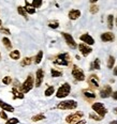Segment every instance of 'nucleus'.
Masks as SVG:
<instances>
[{
    "label": "nucleus",
    "instance_id": "obj_44",
    "mask_svg": "<svg viewBox=\"0 0 117 124\" xmlns=\"http://www.w3.org/2000/svg\"><path fill=\"white\" fill-rule=\"evenodd\" d=\"M90 2H91V3L93 4V3H96V2H97V0H91V1H90Z\"/></svg>",
    "mask_w": 117,
    "mask_h": 124
},
{
    "label": "nucleus",
    "instance_id": "obj_6",
    "mask_svg": "<svg viewBox=\"0 0 117 124\" xmlns=\"http://www.w3.org/2000/svg\"><path fill=\"white\" fill-rule=\"evenodd\" d=\"M84 117V113L82 111H76V112H73L71 115H69L68 117L66 118V122L69 123V124H75L77 122H80L82 120V118Z\"/></svg>",
    "mask_w": 117,
    "mask_h": 124
},
{
    "label": "nucleus",
    "instance_id": "obj_22",
    "mask_svg": "<svg viewBox=\"0 0 117 124\" xmlns=\"http://www.w3.org/2000/svg\"><path fill=\"white\" fill-rule=\"evenodd\" d=\"M33 59L31 58V57H26V58H24L23 60H20V65L22 66H27V65H30L31 63H32Z\"/></svg>",
    "mask_w": 117,
    "mask_h": 124
},
{
    "label": "nucleus",
    "instance_id": "obj_16",
    "mask_svg": "<svg viewBox=\"0 0 117 124\" xmlns=\"http://www.w3.org/2000/svg\"><path fill=\"white\" fill-rule=\"evenodd\" d=\"M11 93L13 94V99L14 100H16V99H19V100H23L25 97V95H24V93H23L20 90L18 89H16V88H12V90H11Z\"/></svg>",
    "mask_w": 117,
    "mask_h": 124
},
{
    "label": "nucleus",
    "instance_id": "obj_43",
    "mask_svg": "<svg viewBox=\"0 0 117 124\" xmlns=\"http://www.w3.org/2000/svg\"><path fill=\"white\" fill-rule=\"evenodd\" d=\"M110 124H117V120H114V121H112V122H110Z\"/></svg>",
    "mask_w": 117,
    "mask_h": 124
},
{
    "label": "nucleus",
    "instance_id": "obj_7",
    "mask_svg": "<svg viewBox=\"0 0 117 124\" xmlns=\"http://www.w3.org/2000/svg\"><path fill=\"white\" fill-rule=\"evenodd\" d=\"M72 76L74 77L75 80L77 81H84L85 80V74L79 66L73 65L72 66Z\"/></svg>",
    "mask_w": 117,
    "mask_h": 124
},
{
    "label": "nucleus",
    "instance_id": "obj_32",
    "mask_svg": "<svg viewBox=\"0 0 117 124\" xmlns=\"http://www.w3.org/2000/svg\"><path fill=\"white\" fill-rule=\"evenodd\" d=\"M48 27L52 28V29H57L59 27V23L57 20H54V22H49L48 23Z\"/></svg>",
    "mask_w": 117,
    "mask_h": 124
},
{
    "label": "nucleus",
    "instance_id": "obj_47",
    "mask_svg": "<svg viewBox=\"0 0 117 124\" xmlns=\"http://www.w3.org/2000/svg\"><path fill=\"white\" fill-rule=\"evenodd\" d=\"M116 26H117V18H116Z\"/></svg>",
    "mask_w": 117,
    "mask_h": 124
},
{
    "label": "nucleus",
    "instance_id": "obj_2",
    "mask_svg": "<svg viewBox=\"0 0 117 124\" xmlns=\"http://www.w3.org/2000/svg\"><path fill=\"white\" fill-rule=\"evenodd\" d=\"M33 86H35V77L32 76V74H29L28 75V77L26 78V80L22 84L19 90L25 94V93L29 92L30 90L33 88Z\"/></svg>",
    "mask_w": 117,
    "mask_h": 124
},
{
    "label": "nucleus",
    "instance_id": "obj_36",
    "mask_svg": "<svg viewBox=\"0 0 117 124\" xmlns=\"http://www.w3.org/2000/svg\"><path fill=\"white\" fill-rule=\"evenodd\" d=\"M89 118L91 119V120H95V121H101V120H102V118H101L100 116H98L97 113H96V115H95V113H90Z\"/></svg>",
    "mask_w": 117,
    "mask_h": 124
},
{
    "label": "nucleus",
    "instance_id": "obj_12",
    "mask_svg": "<svg viewBox=\"0 0 117 124\" xmlns=\"http://www.w3.org/2000/svg\"><path fill=\"white\" fill-rule=\"evenodd\" d=\"M44 79V70L43 69H39L36 73V87L39 88L41 87Z\"/></svg>",
    "mask_w": 117,
    "mask_h": 124
},
{
    "label": "nucleus",
    "instance_id": "obj_31",
    "mask_svg": "<svg viewBox=\"0 0 117 124\" xmlns=\"http://www.w3.org/2000/svg\"><path fill=\"white\" fill-rule=\"evenodd\" d=\"M42 0H33L32 2H31V6H32L35 9H39L41 6H42Z\"/></svg>",
    "mask_w": 117,
    "mask_h": 124
},
{
    "label": "nucleus",
    "instance_id": "obj_26",
    "mask_svg": "<svg viewBox=\"0 0 117 124\" xmlns=\"http://www.w3.org/2000/svg\"><path fill=\"white\" fill-rule=\"evenodd\" d=\"M113 27H114V15L110 14L108 16V28L110 30H112Z\"/></svg>",
    "mask_w": 117,
    "mask_h": 124
},
{
    "label": "nucleus",
    "instance_id": "obj_1",
    "mask_svg": "<svg viewBox=\"0 0 117 124\" xmlns=\"http://www.w3.org/2000/svg\"><path fill=\"white\" fill-rule=\"evenodd\" d=\"M70 60L71 57L68 53H63V54H59L55 57V60H53V62L57 65H62V66H68L70 64Z\"/></svg>",
    "mask_w": 117,
    "mask_h": 124
},
{
    "label": "nucleus",
    "instance_id": "obj_27",
    "mask_svg": "<svg viewBox=\"0 0 117 124\" xmlns=\"http://www.w3.org/2000/svg\"><path fill=\"white\" fill-rule=\"evenodd\" d=\"M108 69H113L114 65H115V58L113 56H108Z\"/></svg>",
    "mask_w": 117,
    "mask_h": 124
},
{
    "label": "nucleus",
    "instance_id": "obj_19",
    "mask_svg": "<svg viewBox=\"0 0 117 124\" xmlns=\"http://www.w3.org/2000/svg\"><path fill=\"white\" fill-rule=\"evenodd\" d=\"M83 94L86 99H89V100H95L96 99V94L95 92L90 91V90H83Z\"/></svg>",
    "mask_w": 117,
    "mask_h": 124
},
{
    "label": "nucleus",
    "instance_id": "obj_34",
    "mask_svg": "<svg viewBox=\"0 0 117 124\" xmlns=\"http://www.w3.org/2000/svg\"><path fill=\"white\" fill-rule=\"evenodd\" d=\"M89 12L91 13V14H96V13H98L99 12V7L96 6V4H92V6L90 7V9H89Z\"/></svg>",
    "mask_w": 117,
    "mask_h": 124
},
{
    "label": "nucleus",
    "instance_id": "obj_20",
    "mask_svg": "<svg viewBox=\"0 0 117 124\" xmlns=\"http://www.w3.org/2000/svg\"><path fill=\"white\" fill-rule=\"evenodd\" d=\"M2 43H3L4 47H6L8 50H11L12 49V43H11V41H10L9 38H7V37L2 38Z\"/></svg>",
    "mask_w": 117,
    "mask_h": 124
},
{
    "label": "nucleus",
    "instance_id": "obj_3",
    "mask_svg": "<svg viewBox=\"0 0 117 124\" xmlns=\"http://www.w3.org/2000/svg\"><path fill=\"white\" fill-rule=\"evenodd\" d=\"M58 109L61 110H72L75 109L77 107V102L74 100H67V101H62V102L58 103L56 106Z\"/></svg>",
    "mask_w": 117,
    "mask_h": 124
},
{
    "label": "nucleus",
    "instance_id": "obj_15",
    "mask_svg": "<svg viewBox=\"0 0 117 124\" xmlns=\"http://www.w3.org/2000/svg\"><path fill=\"white\" fill-rule=\"evenodd\" d=\"M68 16L71 20H76L77 18L81 17V11L77 9H73V10H71V11H69Z\"/></svg>",
    "mask_w": 117,
    "mask_h": 124
},
{
    "label": "nucleus",
    "instance_id": "obj_10",
    "mask_svg": "<svg viewBox=\"0 0 117 124\" xmlns=\"http://www.w3.org/2000/svg\"><path fill=\"white\" fill-rule=\"evenodd\" d=\"M87 82L92 89H98L99 88V77L97 75H95V74L90 75L87 79Z\"/></svg>",
    "mask_w": 117,
    "mask_h": 124
},
{
    "label": "nucleus",
    "instance_id": "obj_35",
    "mask_svg": "<svg viewBox=\"0 0 117 124\" xmlns=\"http://www.w3.org/2000/svg\"><path fill=\"white\" fill-rule=\"evenodd\" d=\"M12 82V78L10 76H4L3 78H2V84L4 85H10Z\"/></svg>",
    "mask_w": 117,
    "mask_h": 124
},
{
    "label": "nucleus",
    "instance_id": "obj_33",
    "mask_svg": "<svg viewBox=\"0 0 117 124\" xmlns=\"http://www.w3.org/2000/svg\"><path fill=\"white\" fill-rule=\"evenodd\" d=\"M19 123V120L17 118H11L8 121H6V124H17Z\"/></svg>",
    "mask_w": 117,
    "mask_h": 124
},
{
    "label": "nucleus",
    "instance_id": "obj_8",
    "mask_svg": "<svg viewBox=\"0 0 117 124\" xmlns=\"http://www.w3.org/2000/svg\"><path fill=\"white\" fill-rule=\"evenodd\" d=\"M61 35L64 38L67 45H68L70 48H72V49H75V48L77 47V44L75 43L74 39H73V37H72L71 34H69V33H67V32H61Z\"/></svg>",
    "mask_w": 117,
    "mask_h": 124
},
{
    "label": "nucleus",
    "instance_id": "obj_13",
    "mask_svg": "<svg viewBox=\"0 0 117 124\" xmlns=\"http://www.w3.org/2000/svg\"><path fill=\"white\" fill-rule=\"evenodd\" d=\"M80 40L82 41V42H84V44H86V45H88V46H91V45L95 44V40H93V38L90 34H88V33H84V34H82L80 37Z\"/></svg>",
    "mask_w": 117,
    "mask_h": 124
},
{
    "label": "nucleus",
    "instance_id": "obj_14",
    "mask_svg": "<svg viewBox=\"0 0 117 124\" xmlns=\"http://www.w3.org/2000/svg\"><path fill=\"white\" fill-rule=\"evenodd\" d=\"M101 40L103 42H113L115 40V35L113 32H103L101 34Z\"/></svg>",
    "mask_w": 117,
    "mask_h": 124
},
{
    "label": "nucleus",
    "instance_id": "obj_23",
    "mask_svg": "<svg viewBox=\"0 0 117 124\" xmlns=\"http://www.w3.org/2000/svg\"><path fill=\"white\" fill-rule=\"evenodd\" d=\"M10 58L13 59V60H19V58H20L19 50H12L10 53Z\"/></svg>",
    "mask_w": 117,
    "mask_h": 124
},
{
    "label": "nucleus",
    "instance_id": "obj_9",
    "mask_svg": "<svg viewBox=\"0 0 117 124\" xmlns=\"http://www.w3.org/2000/svg\"><path fill=\"white\" fill-rule=\"evenodd\" d=\"M99 94H100V97H102V99H108V97L112 96V94H113L112 87L108 86V85H106V86H103L100 89V92H99Z\"/></svg>",
    "mask_w": 117,
    "mask_h": 124
},
{
    "label": "nucleus",
    "instance_id": "obj_46",
    "mask_svg": "<svg viewBox=\"0 0 117 124\" xmlns=\"http://www.w3.org/2000/svg\"><path fill=\"white\" fill-rule=\"evenodd\" d=\"M0 60H1V54H0Z\"/></svg>",
    "mask_w": 117,
    "mask_h": 124
},
{
    "label": "nucleus",
    "instance_id": "obj_18",
    "mask_svg": "<svg viewBox=\"0 0 117 124\" xmlns=\"http://www.w3.org/2000/svg\"><path fill=\"white\" fill-rule=\"evenodd\" d=\"M25 10L28 14H31V15L36 13V9L31 6V3H29L28 1H25Z\"/></svg>",
    "mask_w": 117,
    "mask_h": 124
},
{
    "label": "nucleus",
    "instance_id": "obj_39",
    "mask_svg": "<svg viewBox=\"0 0 117 124\" xmlns=\"http://www.w3.org/2000/svg\"><path fill=\"white\" fill-rule=\"evenodd\" d=\"M112 97H113V100L117 101V91H114L113 94H112Z\"/></svg>",
    "mask_w": 117,
    "mask_h": 124
},
{
    "label": "nucleus",
    "instance_id": "obj_21",
    "mask_svg": "<svg viewBox=\"0 0 117 124\" xmlns=\"http://www.w3.org/2000/svg\"><path fill=\"white\" fill-rule=\"evenodd\" d=\"M17 13H18L19 15H22V16L24 17L26 20H28L27 12H26V10H25V7H22V6H18V7H17Z\"/></svg>",
    "mask_w": 117,
    "mask_h": 124
},
{
    "label": "nucleus",
    "instance_id": "obj_41",
    "mask_svg": "<svg viewBox=\"0 0 117 124\" xmlns=\"http://www.w3.org/2000/svg\"><path fill=\"white\" fill-rule=\"evenodd\" d=\"M113 74L115 75V76H117V66H115V69L113 70Z\"/></svg>",
    "mask_w": 117,
    "mask_h": 124
},
{
    "label": "nucleus",
    "instance_id": "obj_4",
    "mask_svg": "<svg viewBox=\"0 0 117 124\" xmlns=\"http://www.w3.org/2000/svg\"><path fill=\"white\" fill-rule=\"evenodd\" d=\"M71 92V86L68 82H64L62 84L60 87L58 88L56 92V97L57 99H63V97H67Z\"/></svg>",
    "mask_w": 117,
    "mask_h": 124
},
{
    "label": "nucleus",
    "instance_id": "obj_45",
    "mask_svg": "<svg viewBox=\"0 0 117 124\" xmlns=\"http://www.w3.org/2000/svg\"><path fill=\"white\" fill-rule=\"evenodd\" d=\"M1 26H2V20L0 19V28H1Z\"/></svg>",
    "mask_w": 117,
    "mask_h": 124
},
{
    "label": "nucleus",
    "instance_id": "obj_28",
    "mask_svg": "<svg viewBox=\"0 0 117 124\" xmlns=\"http://www.w3.org/2000/svg\"><path fill=\"white\" fill-rule=\"evenodd\" d=\"M31 120H32L33 122H38V121H42V120H45V116H44L43 113H39V115H36V116H33V117L31 118Z\"/></svg>",
    "mask_w": 117,
    "mask_h": 124
},
{
    "label": "nucleus",
    "instance_id": "obj_29",
    "mask_svg": "<svg viewBox=\"0 0 117 124\" xmlns=\"http://www.w3.org/2000/svg\"><path fill=\"white\" fill-rule=\"evenodd\" d=\"M51 75H52V77H54V78H56V77H61L62 72L57 71L56 69H51Z\"/></svg>",
    "mask_w": 117,
    "mask_h": 124
},
{
    "label": "nucleus",
    "instance_id": "obj_40",
    "mask_svg": "<svg viewBox=\"0 0 117 124\" xmlns=\"http://www.w3.org/2000/svg\"><path fill=\"white\" fill-rule=\"evenodd\" d=\"M75 124H86V121H85V120H81L80 122H77V123H75Z\"/></svg>",
    "mask_w": 117,
    "mask_h": 124
},
{
    "label": "nucleus",
    "instance_id": "obj_37",
    "mask_svg": "<svg viewBox=\"0 0 117 124\" xmlns=\"http://www.w3.org/2000/svg\"><path fill=\"white\" fill-rule=\"evenodd\" d=\"M0 32H1V34H6V35H10V34H11V31H10V29H8V28H3V27L0 28Z\"/></svg>",
    "mask_w": 117,
    "mask_h": 124
},
{
    "label": "nucleus",
    "instance_id": "obj_42",
    "mask_svg": "<svg viewBox=\"0 0 117 124\" xmlns=\"http://www.w3.org/2000/svg\"><path fill=\"white\" fill-rule=\"evenodd\" d=\"M113 112L115 113V115H117V107H115V108L113 109Z\"/></svg>",
    "mask_w": 117,
    "mask_h": 124
},
{
    "label": "nucleus",
    "instance_id": "obj_5",
    "mask_svg": "<svg viewBox=\"0 0 117 124\" xmlns=\"http://www.w3.org/2000/svg\"><path fill=\"white\" fill-rule=\"evenodd\" d=\"M91 108H92V110L95 111L96 113H97L98 116H100L101 118H104L105 117V115L108 113V109L104 107V105L102 104V103H93L92 106H91Z\"/></svg>",
    "mask_w": 117,
    "mask_h": 124
},
{
    "label": "nucleus",
    "instance_id": "obj_25",
    "mask_svg": "<svg viewBox=\"0 0 117 124\" xmlns=\"http://www.w3.org/2000/svg\"><path fill=\"white\" fill-rule=\"evenodd\" d=\"M90 70H100V60L97 58L90 64Z\"/></svg>",
    "mask_w": 117,
    "mask_h": 124
},
{
    "label": "nucleus",
    "instance_id": "obj_38",
    "mask_svg": "<svg viewBox=\"0 0 117 124\" xmlns=\"http://www.w3.org/2000/svg\"><path fill=\"white\" fill-rule=\"evenodd\" d=\"M0 118L3 119V120H7V121L9 120V118H8L6 111H3V110H1V111H0Z\"/></svg>",
    "mask_w": 117,
    "mask_h": 124
},
{
    "label": "nucleus",
    "instance_id": "obj_11",
    "mask_svg": "<svg viewBox=\"0 0 117 124\" xmlns=\"http://www.w3.org/2000/svg\"><path fill=\"white\" fill-rule=\"evenodd\" d=\"M79 49L81 51V54H82L84 57L89 56L90 54H91V51H92V48L90 47V46L86 45V44H84V43L79 44Z\"/></svg>",
    "mask_w": 117,
    "mask_h": 124
},
{
    "label": "nucleus",
    "instance_id": "obj_17",
    "mask_svg": "<svg viewBox=\"0 0 117 124\" xmlns=\"http://www.w3.org/2000/svg\"><path fill=\"white\" fill-rule=\"evenodd\" d=\"M0 108H1L3 111H10V112H14V107L11 106L10 104H8V103L3 102V101L0 100Z\"/></svg>",
    "mask_w": 117,
    "mask_h": 124
},
{
    "label": "nucleus",
    "instance_id": "obj_30",
    "mask_svg": "<svg viewBox=\"0 0 117 124\" xmlns=\"http://www.w3.org/2000/svg\"><path fill=\"white\" fill-rule=\"evenodd\" d=\"M54 92H55V87H54V86H49L47 89L45 90L44 94H45V96H51V95L54 94Z\"/></svg>",
    "mask_w": 117,
    "mask_h": 124
},
{
    "label": "nucleus",
    "instance_id": "obj_24",
    "mask_svg": "<svg viewBox=\"0 0 117 124\" xmlns=\"http://www.w3.org/2000/svg\"><path fill=\"white\" fill-rule=\"evenodd\" d=\"M42 58H43V51L40 50L37 55H36V57H35V60H33L35 64H40L41 61H42Z\"/></svg>",
    "mask_w": 117,
    "mask_h": 124
}]
</instances>
